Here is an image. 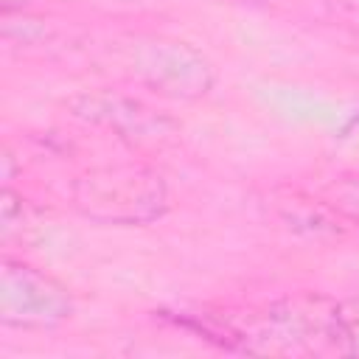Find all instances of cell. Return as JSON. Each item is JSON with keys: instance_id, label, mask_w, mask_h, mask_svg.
<instances>
[{"instance_id": "1", "label": "cell", "mask_w": 359, "mask_h": 359, "mask_svg": "<svg viewBox=\"0 0 359 359\" xmlns=\"http://www.w3.org/2000/svg\"><path fill=\"white\" fill-rule=\"evenodd\" d=\"M79 202L98 219L140 222L160 210L163 185L143 171H104L81 182Z\"/></svg>"}, {"instance_id": "2", "label": "cell", "mask_w": 359, "mask_h": 359, "mask_svg": "<svg viewBox=\"0 0 359 359\" xmlns=\"http://www.w3.org/2000/svg\"><path fill=\"white\" fill-rule=\"evenodd\" d=\"M70 300L50 278L31 266L6 264L3 269V320L17 325H48L67 314Z\"/></svg>"}, {"instance_id": "3", "label": "cell", "mask_w": 359, "mask_h": 359, "mask_svg": "<svg viewBox=\"0 0 359 359\" xmlns=\"http://www.w3.org/2000/svg\"><path fill=\"white\" fill-rule=\"evenodd\" d=\"M325 205L334 208L339 216L359 222V177H342L328 185L325 191Z\"/></svg>"}]
</instances>
